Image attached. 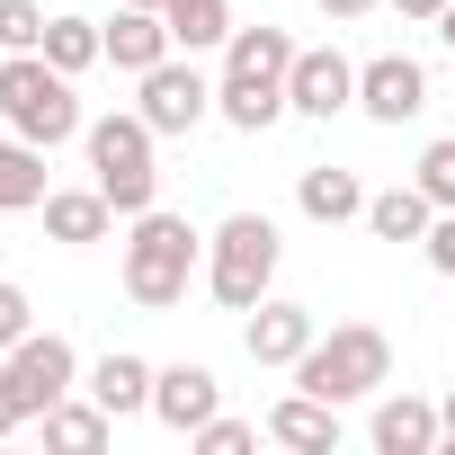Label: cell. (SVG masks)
<instances>
[{"instance_id":"obj_1","label":"cell","mask_w":455,"mask_h":455,"mask_svg":"<svg viewBox=\"0 0 455 455\" xmlns=\"http://www.w3.org/2000/svg\"><path fill=\"white\" fill-rule=\"evenodd\" d=\"M295 36L286 28H233L223 36V81H214V116L223 125H242V134H268L286 116V81H295Z\"/></svg>"},{"instance_id":"obj_2","label":"cell","mask_w":455,"mask_h":455,"mask_svg":"<svg viewBox=\"0 0 455 455\" xmlns=\"http://www.w3.org/2000/svg\"><path fill=\"white\" fill-rule=\"evenodd\" d=\"M196 259H205V233H196V223L143 205V214H134V233H125V295H134L143 313H170V304H188Z\"/></svg>"},{"instance_id":"obj_3","label":"cell","mask_w":455,"mask_h":455,"mask_svg":"<svg viewBox=\"0 0 455 455\" xmlns=\"http://www.w3.org/2000/svg\"><path fill=\"white\" fill-rule=\"evenodd\" d=\"M295 384L322 393V402H366V393L393 384V339H384L375 322H339L331 339H313V348L295 357Z\"/></svg>"},{"instance_id":"obj_4","label":"cell","mask_w":455,"mask_h":455,"mask_svg":"<svg viewBox=\"0 0 455 455\" xmlns=\"http://www.w3.org/2000/svg\"><path fill=\"white\" fill-rule=\"evenodd\" d=\"M0 116H10V134L28 143H72L81 134V99H72V72H54L45 54H0Z\"/></svg>"},{"instance_id":"obj_5","label":"cell","mask_w":455,"mask_h":455,"mask_svg":"<svg viewBox=\"0 0 455 455\" xmlns=\"http://www.w3.org/2000/svg\"><path fill=\"white\" fill-rule=\"evenodd\" d=\"M205 286L223 313H251L277 286V223L268 214H223L214 242H205Z\"/></svg>"},{"instance_id":"obj_6","label":"cell","mask_w":455,"mask_h":455,"mask_svg":"<svg viewBox=\"0 0 455 455\" xmlns=\"http://www.w3.org/2000/svg\"><path fill=\"white\" fill-rule=\"evenodd\" d=\"M81 143H90V170H99V196L134 223L143 205H161V170H152V125L143 116H99V125H81Z\"/></svg>"},{"instance_id":"obj_7","label":"cell","mask_w":455,"mask_h":455,"mask_svg":"<svg viewBox=\"0 0 455 455\" xmlns=\"http://www.w3.org/2000/svg\"><path fill=\"white\" fill-rule=\"evenodd\" d=\"M72 384H81V357L63 331H28L19 348H0V393L19 402V419H45Z\"/></svg>"},{"instance_id":"obj_8","label":"cell","mask_w":455,"mask_h":455,"mask_svg":"<svg viewBox=\"0 0 455 455\" xmlns=\"http://www.w3.org/2000/svg\"><path fill=\"white\" fill-rule=\"evenodd\" d=\"M134 116H143L152 134H196V125L214 116V81H205L196 63H179V54H170V63H152V72H143Z\"/></svg>"},{"instance_id":"obj_9","label":"cell","mask_w":455,"mask_h":455,"mask_svg":"<svg viewBox=\"0 0 455 455\" xmlns=\"http://www.w3.org/2000/svg\"><path fill=\"white\" fill-rule=\"evenodd\" d=\"M286 108L331 125L339 108H357V63H348L339 45H304V54H295V81H286Z\"/></svg>"},{"instance_id":"obj_10","label":"cell","mask_w":455,"mask_h":455,"mask_svg":"<svg viewBox=\"0 0 455 455\" xmlns=\"http://www.w3.org/2000/svg\"><path fill=\"white\" fill-rule=\"evenodd\" d=\"M313 339H322L313 304H286V295H259V304H251V322H242V348H251L259 366H295Z\"/></svg>"},{"instance_id":"obj_11","label":"cell","mask_w":455,"mask_h":455,"mask_svg":"<svg viewBox=\"0 0 455 455\" xmlns=\"http://www.w3.org/2000/svg\"><path fill=\"white\" fill-rule=\"evenodd\" d=\"M357 108H366L375 125H402V116L428 108V72H419L411 54H375V63H357Z\"/></svg>"},{"instance_id":"obj_12","label":"cell","mask_w":455,"mask_h":455,"mask_svg":"<svg viewBox=\"0 0 455 455\" xmlns=\"http://www.w3.org/2000/svg\"><path fill=\"white\" fill-rule=\"evenodd\" d=\"M214 411H223V384H214V366H188V357H179V366H161V375H152V419H161V428L196 437Z\"/></svg>"},{"instance_id":"obj_13","label":"cell","mask_w":455,"mask_h":455,"mask_svg":"<svg viewBox=\"0 0 455 455\" xmlns=\"http://www.w3.org/2000/svg\"><path fill=\"white\" fill-rule=\"evenodd\" d=\"M268 437L295 446V455H339V402H322V393L295 384V393L268 411Z\"/></svg>"},{"instance_id":"obj_14","label":"cell","mask_w":455,"mask_h":455,"mask_svg":"<svg viewBox=\"0 0 455 455\" xmlns=\"http://www.w3.org/2000/svg\"><path fill=\"white\" fill-rule=\"evenodd\" d=\"M170 54H179V45H170V19H161V10H116V19H108V63H116V72L143 81V72L170 63Z\"/></svg>"},{"instance_id":"obj_15","label":"cell","mask_w":455,"mask_h":455,"mask_svg":"<svg viewBox=\"0 0 455 455\" xmlns=\"http://www.w3.org/2000/svg\"><path fill=\"white\" fill-rule=\"evenodd\" d=\"M375 446H384V455H437V402L384 393V402H375Z\"/></svg>"},{"instance_id":"obj_16","label":"cell","mask_w":455,"mask_h":455,"mask_svg":"<svg viewBox=\"0 0 455 455\" xmlns=\"http://www.w3.org/2000/svg\"><path fill=\"white\" fill-rule=\"evenodd\" d=\"M108 223H116V205H108L99 188H54V196H45V233H54L63 251H90V242H108Z\"/></svg>"},{"instance_id":"obj_17","label":"cell","mask_w":455,"mask_h":455,"mask_svg":"<svg viewBox=\"0 0 455 455\" xmlns=\"http://www.w3.org/2000/svg\"><path fill=\"white\" fill-rule=\"evenodd\" d=\"M428 223H437V205H428V188H419V179H402V188H375V196H366V233H375V242H428Z\"/></svg>"},{"instance_id":"obj_18","label":"cell","mask_w":455,"mask_h":455,"mask_svg":"<svg viewBox=\"0 0 455 455\" xmlns=\"http://www.w3.org/2000/svg\"><path fill=\"white\" fill-rule=\"evenodd\" d=\"M152 375H161V366H143L134 348H108V357L90 366V402H108L116 419H134V411H152Z\"/></svg>"},{"instance_id":"obj_19","label":"cell","mask_w":455,"mask_h":455,"mask_svg":"<svg viewBox=\"0 0 455 455\" xmlns=\"http://www.w3.org/2000/svg\"><path fill=\"white\" fill-rule=\"evenodd\" d=\"M108 437H116V411H108V402H72V393H63V402L45 411V446H63V455H99Z\"/></svg>"},{"instance_id":"obj_20","label":"cell","mask_w":455,"mask_h":455,"mask_svg":"<svg viewBox=\"0 0 455 455\" xmlns=\"http://www.w3.org/2000/svg\"><path fill=\"white\" fill-rule=\"evenodd\" d=\"M54 188H45V143H28V134H10L0 143V214H28V205H45Z\"/></svg>"},{"instance_id":"obj_21","label":"cell","mask_w":455,"mask_h":455,"mask_svg":"<svg viewBox=\"0 0 455 455\" xmlns=\"http://www.w3.org/2000/svg\"><path fill=\"white\" fill-rule=\"evenodd\" d=\"M295 205L313 214V223H348V214H366V188H357V170H304L295 179Z\"/></svg>"},{"instance_id":"obj_22","label":"cell","mask_w":455,"mask_h":455,"mask_svg":"<svg viewBox=\"0 0 455 455\" xmlns=\"http://www.w3.org/2000/svg\"><path fill=\"white\" fill-rule=\"evenodd\" d=\"M161 19H170V45L179 54H205L233 36V0H161Z\"/></svg>"},{"instance_id":"obj_23","label":"cell","mask_w":455,"mask_h":455,"mask_svg":"<svg viewBox=\"0 0 455 455\" xmlns=\"http://www.w3.org/2000/svg\"><path fill=\"white\" fill-rule=\"evenodd\" d=\"M36 54L81 81L90 63H108V28H99V19H45V45H36Z\"/></svg>"},{"instance_id":"obj_24","label":"cell","mask_w":455,"mask_h":455,"mask_svg":"<svg viewBox=\"0 0 455 455\" xmlns=\"http://www.w3.org/2000/svg\"><path fill=\"white\" fill-rule=\"evenodd\" d=\"M411 179H419V188H428V205L446 214V205H455V134H437V143L419 152V170H411Z\"/></svg>"},{"instance_id":"obj_25","label":"cell","mask_w":455,"mask_h":455,"mask_svg":"<svg viewBox=\"0 0 455 455\" xmlns=\"http://www.w3.org/2000/svg\"><path fill=\"white\" fill-rule=\"evenodd\" d=\"M0 45H10V54L45 45V10H36V0H0Z\"/></svg>"},{"instance_id":"obj_26","label":"cell","mask_w":455,"mask_h":455,"mask_svg":"<svg viewBox=\"0 0 455 455\" xmlns=\"http://www.w3.org/2000/svg\"><path fill=\"white\" fill-rule=\"evenodd\" d=\"M188 446H205V455H242V446H259V428H251V419H223V411H214V419H205Z\"/></svg>"},{"instance_id":"obj_27","label":"cell","mask_w":455,"mask_h":455,"mask_svg":"<svg viewBox=\"0 0 455 455\" xmlns=\"http://www.w3.org/2000/svg\"><path fill=\"white\" fill-rule=\"evenodd\" d=\"M36 331V304H28V286H10V277H0V348H19Z\"/></svg>"},{"instance_id":"obj_28","label":"cell","mask_w":455,"mask_h":455,"mask_svg":"<svg viewBox=\"0 0 455 455\" xmlns=\"http://www.w3.org/2000/svg\"><path fill=\"white\" fill-rule=\"evenodd\" d=\"M419 251H428V268H437V277H455V205L428 223V242H419Z\"/></svg>"},{"instance_id":"obj_29","label":"cell","mask_w":455,"mask_h":455,"mask_svg":"<svg viewBox=\"0 0 455 455\" xmlns=\"http://www.w3.org/2000/svg\"><path fill=\"white\" fill-rule=\"evenodd\" d=\"M313 10H322V19H339V28H348V19H366V10H375V0H313Z\"/></svg>"},{"instance_id":"obj_30","label":"cell","mask_w":455,"mask_h":455,"mask_svg":"<svg viewBox=\"0 0 455 455\" xmlns=\"http://www.w3.org/2000/svg\"><path fill=\"white\" fill-rule=\"evenodd\" d=\"M393 10H402L411 28H437V10H446V0H393Z\"/></svg>"},{"instance_id":"obj_31","label":"cell","mask_w":455,"mask_h":455,"mask_svg":"<svg viewBox=\"0 0 455 455\" xmlns=\"http://www.w3.org/2000/svg\"><path fill=\"white\" fill-rule=\"evenodd\" d=\"M437 455H455V393L437 402Z\"/></svg>"},{"instance_id":"obj_32","label":"cell","mask_w":455,"mask_h":455,"mask_svg":"<svg viewBox=\"0 0 455 455\" xmlns=\"http://www.w3.org/2000/svg\"><path fill=\"white\" fill-rule=\"evenodd\" d=\"M10 428H28V419H19V402H10V393H0V437H10Z\"/></svg>"},{"instance_id":"obj_33","label":"cell","mask_w":455,"mask_h":455,"mask_svg":"<svg viewBox=\"0 0 455 455\" xmlns=\"http://www.w3.org/2000/svg\"><path fill=\"white\" fill-rule=\"evenodd\" d=\"M125 10H161V0H125Z\"/></svg>"},{"instance_id":"obj_34","label":"cell","mask_w":455,"mask_h":455,"mask_svg":"<svg viewBox=\"0 0 455 455\" xmlns=\"http://www.w3.org/2000/svg\"><path fill=\"white\" fill-rule=\"evenodd\" d=\"M0 54H10V45H0Z\"/></svg>"}]
</instances>
